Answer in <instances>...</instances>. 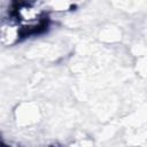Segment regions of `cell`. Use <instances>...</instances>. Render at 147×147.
Here are the masks:
<instances>
[{
	"label": "cell",
	"instance_id": "cell-1",
	"mask_svg": "<svg viewBox=\"0 0 147 147\" xmlns=\"http://www.w3.org/2000/svg\"><path fill=\"white\" fill-rule=\"evenodd\" d=\"M22 37L21 26L10 17L3 18L1 24V42L6 46L15 44Z\"/></svg>",
	"mask_w": 147,
	"mask_h": 147
}]
</instances>
